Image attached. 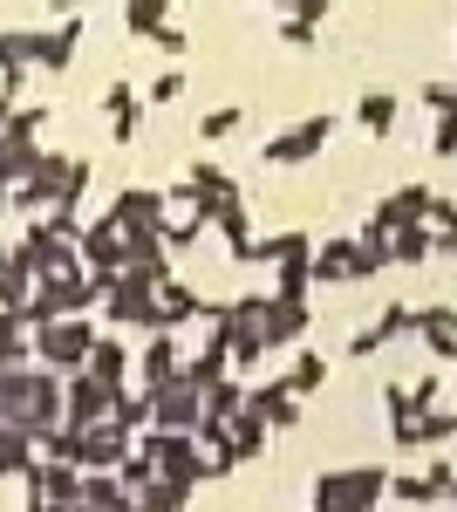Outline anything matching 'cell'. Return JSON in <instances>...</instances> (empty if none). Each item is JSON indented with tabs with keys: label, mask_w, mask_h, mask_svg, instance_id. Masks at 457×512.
Here are the masks:
<instances>
[{
	"label": "cell",
	"mask_w": 457,
	"mask_h": 512,
	"mask_svg": "<svg viewBox=\"0 0 457 512\" xmlns=\"http://www.w3.org/2000/svg\"><path fill=\"white\" fill-rule=\"evenodd\" d=\"M0 417H7V431H21V437H48V431H62V376L55 369H7L0 376Z\"/></svg>",
	"instance_id": "cell-1"
},
{
	"label": "cell",
	"mask_w": 457,
	"mask_h": 512,
	"mask_svg": "<svg viewBox=\"0 0 457 512\" xmlns=\"http://www.w3.org/2000/svg\"><path fill=\"white\" fill-rule=\"evenodd\" d=\"M389 492V465H348V472L314 478V506L307 512H376Z\"/></svg>",
	"instance_id": "cell-2"
},
{
	"label": "cell",
	"mask_w": 457,
	"mask_h": 512,
	"mask_svg": "<svg viewBox=\"0 0 457 512\" xmlns=\"http://www.w3.org/2000/svg\"><path fill=\"white\" fill-rule=\"evenodd\" d=\"M96 301H103V287H96L89 274H41L21 315H28V328H48V321L82 315V308H96Z\"/></svg>",
	"instance_id": "cell-3"
},
{
	"label": "cell",
	"mask_w": 457,
	"mask_h": 512,
	"mask_svg": "<svg viewBox=\"0 0 457 512\" xmlns=\"http://www.w3.org/2000/svg\"><path fill=\"white\" fill-rule=\"evenodd\" d=\"M89 349H96V328H89L82 315H62V321H48V328H35V362L55 369V376L89 369Z\"/></svg>",
	"instance_id": "cell-4"
},
{
	"label": "cell",
	"mask_w": 457,
	"mask_h": 512,
	"mask_svg": "<svg viewBox=\"0 0 457 512\" xmlns=\"http://www.w3.org/2000/svg\"><path fill=\"white\" fill-rule=\"evenodd\" d=\"M110 410H116V390L103 376H89V369L62 376V431H96V424H110Z\"/></svg>",
	"instance_id": "cell-5"
},
{
	"label": "cell",
	"mask_w": 457,
	"mask_h": 512,
	"mask_svg": "<svg viewBox=\"0 0 457 512\" xmlns=\"http://www.w3.org/2000/svg\"><path fill=\"white\" fill-rule=\"evenodd\" d=\"M137 451L157 465V478H171V485H198L205 478V451H198V437H178V431H144L137 437Z\"/></svg>",
	"instance_id": "cell-6"
},
{
	"label": "cell",
	"mask_w": 457,
	"mask_h": 512,
	"mask_svg": "<svg viewBox=\"0 0 457 512\" xmlns=\"http://www.w3.org/2000/svg\"><path fill=\"white\" fill-rule=\"evenodd\" d=\"M151 396V431H178V437H198V417H205V396L191 390L185 376L178 383H157Z\"/></svg>",
	"instance_id": "cell-7"
},
{
	"label": "cell",
	"mask_w": 457,
	"mask_h": 512,
	"mask_svg": "<svg viewBox=\"0 0 457 512\" xmlns=\"http://www.w3.org/2000/svg\"><path fill=\"white\" fill-rule=\"evenodd\" d=\"M328 137H335V117H301L294 130H280V137H267L260 144V158L267 164H307L328 151Z\"/></svg>",
	"instance_id": "cell-8"
},
{
	"label": "cell",
	"mask_w": 457,
	"mask_h": 512,
	"mask_svg": "<svg viewBox=\"0 0 457 512\" xmlns=\"http://www.w3.org/2000/svg\"><path fill=\"white\" fill-rule=\"evenodd\" d=\"M123 226H116L110 212L96 219V226H82V239H76V260H82V274H96V280H110V274H123Z\"/></svg>",
	"instance_id": "cell-9"
},
{
	"label": "cell",
	"mask_w": 457,
	"mask_h": 512,
	"mask_svg": "<svg viewBox=\"0 0 457 512\" xmlns=\"http://www.w3.org/2000/svg\"><path fill=\"white\" fill-rule=\"evenodd\" d=\"M164 205H171V198L157 192V185H123L116 205H110V219L123 233H164Z\"/></svg>",
	"instance_id": "cell-10"
},
{
	"label": "cell",
	"mask_w": 457,
	"mask_h": 512,
	"mask_svg": "<svg viewBox=\"0 0 457 512\" xmlns=\"http://www.w3.org/2000/svg\"><path fill=\"white\" fill-rule=\"evenodd\" d=\"M410 328H417V308H410V301H389V308H382V315L369 321V328H362V335H355V342H348V355H355V362H362V355L389 349V342H396V335H410Z\"/></svg>",
	"instance_id": "cell-11"
},
{
	"label": "cell",
	"mask_w": 457,
	"mask_h": 512,
	"mask_svg": "<svg viewBox=\"0 0 457 512\" xmlns=\"http://www.w3.org/2000/svg\"><path fill=\"white\" fill-rule=\"evenodd\" d=\"M62 178H69V158L41 144L35 178H28V185H14V205H28V212H35V205H48V212H55V198H62Z\"/></svg>",
	"instance_id": "cell-12"
},
{
	"label": "cell",
	"mask_w": 457,
	"mask_h": 512,
	"mask_svg": "<svg viewBox=\"0 0 457 512\" xmlns=\"http://www.w3.org/2000/svg\"><path fill=\"white\" fill-rule=\"evenodd\" d=\"M103 110H110V137L116 144H137V130H144V89H130V82L116 76L103 89Z\"/></svg>",
	"instance_id": "cell-13"
},
{
	"label": "cell",
	"mask_w": 457,
	"mask_h": 512,
	"mask_svg": "<svg viewBox=\"0 0 457 512\" xmlns=\"http://www.w3.org/2000/svg\"><path fill=\"white\" fill-rule=\"evenodd\" d=\"M246 410H253L267 431H294V424H301V396L287 390V383H260V390H246Z\"/></svg>",
	"instance_id": "cell-14"
},
{
	"label": "cell",
	"mask_w": 457,
	"mask_h": 512,
	"mask_svg": "<svg viewBox=\"0 0 457 512\" xmlns=\"http://www.w3.org/2000/svg\"><path fill=\"white\" fill-rule=\"evenodd\" d=\"M130 444H137V437L123 431V424H96V431H82V472H116V465L130 458Z\"/></svg>",
	"instance_id": "cell-15"
},
{
	"label": "cell",
	"mask_w": 457,
	"mask_h": 512,
	"mask_svg": "<svg viewBox=\"0 0 457 512\" xmlns=\"http://www.w3.org/2000/svg\"><path fill=\"white\" fill-rule=\"evenodd\" d=\"M76 41H82V21L35 28V69H41V76H62V69H69V55H76Z\"/></svg>",
	"instance_id": "cell-16"
},
{
	"label": "cell",
	"mask_w": 457,
	"mask_h": 512,
	"mask_svg": "<svg viewBox=\"0 0 457 512\" xmlns=\"http://www.w3.org/2000/svg\"><path fill=\"white\" fill-rule=\"evenodd\" d=\"M396 451H417V444H451L457 437V410H423L417 424H389Z\"/></svg>",
	"instance_id": "cell-17"
},
{
	"label": "cell",
	"mask_w": 457,
	"mask_h": 512,
	"mask_svg": "<svg viewBox=\"0 0 457 512\" xmlns=\"http://www.w3.org/2000/svg\"><path fill=\"white\" fill-rule=\"evenodd\" d=\"M198 308H205V301H198V287L164 280V287H157V335H178L185 321H198Z\"/></svg>",
	"instance_id": "cell-18"
},
{
	"label": "cell",
	"mask_w": 457,
	"mask_h": 512,
	"mask_svg": "<svg viewBox=\"0 0 457 512\" xmlns=\"http://www.w3.org/2000/svg\"><path fill=\"white\" fill-rule=\"evenodd\" d=\"M260 328H267V349H294V342L307 335V301H273V294H267Z\"/></svg>",
	"instance_id": "cell-19"
},
{
	"label": "cell",
	"mask_w": 457,
	"mask_h": 512,
	"mask_svg": "<svg viewBox=\"0 0 457 512\" xmlns=\"http://www.w3.org/2000/svg\"><path fill=\"white\" fill-rule=\"evenodd\" d=\"M137 362H144V383H178V376H185V349H178V335H151V349L137 355Z\"/></svg>",
	"instance_id": "cell-20"
},
{
	"label": "cell",
	"mask_w": 457,
	"mask_h": 512,
	"mask_svg": "<svg viewBox=\"0 0 457 512\" xmlns=\"http://www.w3.org/2000/svg\"><path fill=\"white\" fill-rule=\"evenodd\" d=\"M389 260H396V267H423V260H437V233H430V226H396V233H389Z\"/></svg>",
	"instance_id": "cell-21"
},
{
	"label": "cell",
	"mask_w": 457,
	"mask_h": 512,
	"mask_svg": "<svg viewBox=\"0 0 457 512\" xmlns=\"http://www.w3.org/2000/svg\"><path fill=\"white\" fill-rule=\"evenodd\" d=\"M35 362V328L28 315H0V369H28Z\"/></svg>",
	"instance_id": "cell-22"
},
{
	"label": "cell",
	"mask_w": 457,
	"mask_h": 512,
	"mask_svg": "<svg viewBox=\"0 0 457 512\" xmlns=\"http://www.w3.org/2000/svg\"><path fill=\"white\" fill-rule=\"evenodd\" d=\"M89 376H103L110 390H123V376H130V349H123L116 335H96V349H89Z\"/></svg>",
	"instance_id": "cell-23"
},
{
	"label": "cell",
	"mask_w": 457,
	"mask_h": 512,
	"mask_svg": "<svg viewBox=\"0 0 457 512\" xmlns=\"http://www.w3.org/2000/svg\"><path fill=\"white\" fill-rule=\"evenodd\" d=\"M28 294H35V267H28V260H7V267H0V315H21Z\"/></svg>",
	"instance_id": "cell-24"
},
{
	"label": "cell",
	"mask_w": 457,
	"mask_h": 512,
	"mask_svg": "<svg viewBox=\"0 0 457 512\" xmlns=\"http://www.w3.org/2000/svg\"><path fill=\"white\" fill-rule=\"evenodd\" d=\"M280 383H287L294 396H314L321 383H328V355H321V349H301L294 362H287V376H280Z\"/></svg>",
	"instance_id": "cell-25"
},
{
	"label": "cell",
	"mask_w": 457,
	"mask_h": 512,
	"mask_svg": "<svg viewBox=\"0 0 457 512\" xmlns=\"http://www.w3.org/2000/svg\"><path fill=\"white\" fill-rule=\"evenodd\" d=\"M396 110H403V103H396L389 89H369V96L355 103V123H362L369 137H389V130H396Z\"/></svg>",
	"instance_id": "cell-26"
},
{
	"label": "cell",
	"mask_w": 457,
	"mask_h": 512,
	"mask_svg": "<svg viewBox=\"0 0 457 512\" xmlns=\"http://www.w3.org/2000/svg\"><path fill=\"white\" fill-rule=\"evenodd\" d=\"M239 410H246V383H232V376H226V383L205 390V417H198V424H219V431H226Z\"/></svg>",
	"instance_id": "cell-27"
},
{
	"label": "cell",
	"mask_w": 457,
	"mask_h": 512,
	"mask_svg": "<svg viewBox=\"0 0 457 512\" xmlns=\"http://www.w3.org/2000/svg\"><path fill=\"white\" fill-rule=\"evenodd\" d=\"M226 444H232V458H260V451H267V424H260L253 410H239L226 424ZM226 444H219V451H226Z\"/></svg>",
	"instance_id": "cell-28"
},
{
	"label": "cell",
	"mask_w": 457,
	"mask_h": 512,
	"mask_svg": "<svg viewBox=\"0 0 457 512\" xmlns=\"http://www.w3.org/2000/svg\"><path fill=\"white\" fill-rule=\"evenodd\" d=\"M28 472H35V437L0 431V485H7V478H28Z\"/></svg>",
	"instance_id": "cell-29"
},
{
	"label": "cell",
	"mask_w": 457,
	"mask_h": 512,
	"mask_svg": "<svg viewBox=\"0 0 457 512\" xmlns=\"http://www.w3.org/2000/svg\"><path fill=\"white\" fill-rule=\"evenodd\" d=\"M314 280H342L355 274V239H328V246H314V267H307Z\"/></svg>",
	"instance_id": "cell-30"
},
{
	"label": "cell",
	"mask_w": 457,
	"mask_h": 512,
	"mask_svg": "<svg viewBox=\"0 0 457 512\" xmlns=\"http://www.w3.org/2000/svg\"><path fill=\"white\" fill-rule=\"evenodd\" d=\"M191 485H171V478H157V485H144V492H130V506L137 512H185Z\"/></svg>",
	"instance_id": "cell-31"
},
{
	"label": "cell",
	"mask_w": 457,
	"mask_h": 512,
	"mask_svg": "<svg viewBox=\"0 0 457 512\" xmlns=\"http://www.w3.org/2000/svg\"><path fill=\"white\" fill-rule=\"evenodd\" d=\"M123 21H130V35L151 41L157 28H171V0H123Z\"/></svg>",
	"instance_id": "cell-32"
},
{
	"label": "cell",
	"mask_w": 457,
	"mask_h": 512,
	"mask_svg": "<svg viewBox=\"0 0 457 512\" xmlns=\"http://www.w3.org/2000/svg\"><path fill=\"white\" fill-rule=\"evenodd\" d=\"M389 499H403V506H437L444 492H437L423 472H389Z\"/></svg>",
	"instance_id": "cell-33"
},
{
	"label": "cell",
	"mask_w": 457,
	"mask_h": 512,
	"mask_svg": "<svg viewBox=\"0 0 457 512\" xmlns=\"http://www.w3.org/2000/svg\"><path fill=\"white\" fill-rule=\"evenodd\" d=\"M417 335H423V349H430V342H444V335H457V301L417 308Z\"/></svg>",
	"instance_id": "cell-34"
},
{
	"label": "cell",
	"mask_w": 457,
	"mask_h": 512,
	"mask_svg": "<svg viewBox=\"0 0 457 512\" xmlns=\"http://www.w3.org/2000/svg\"><path fill=\"white\" fill-rule=\"evenodd\" d=\"M89 158H69V178H62V198H55V212H76L82 219V198H89Z\"/></svg>",
	"instance_id": "cell-35"
},
{
	"label": "cell",
	"mask_w": 457,
	"mask_h": 512,
	"mask_svg": "<svg viewBox=\"0 0 457 512\" xmlns=\"http://www.w3.org/2000/svg\"><path fill=\"white\" fill-rule=\"evenodd\" d=\"M239 123H246V110H239V103H226V110H205V117H198V137H205V144H226Z\"/></svg>",
	"instance_id": "cell-36"
},
{
	"label": "cell",
	"mask_w": 457,
	"mask_h": 512,
	"mask_svg": "<svg viewBox=\"0 0 457 512\" xmlns=\"http://www.w3.org/2000/svg\"><path fill=\"white\" fill-rule=\"evenodd\" d=\"M198 233H205V212H185V219H178V226H171V219H164V253H191V246H198Z\"/></svg>",
	"instance_id": "cell-37"
},
{
	"label": "cell",
	"mask_w": 457,
	"mask_h": 512,
	"mask_svg": "<svg viewBox=\"0 0 457 512\" xmlns=\"http://www.w3.org/2000/svg\"><path fill=\"white\" fill-rule=\"evenodd\" d=\"M110 424H123V431L137 437L144 424H151V396H130V390H116V410H110Z\"/></svg>",
	"instance_id": "cell-38"
},
{
	"label": "cell",
	"mask_w": 457,
	"mask_h": 512,
	"mask_svg": "<svg viewBox=\"0 0 457 512\" xmlns=\"http://www.w3.org/2000/svg\"><path fill=\"white\" fill-rule=\"evenodd\" d=\"M14 62L35 69V28H0V69H14Z\"/></svg>",
	"instance_id": "cell-39"
},
{
	"label": "cell",
	"mask_w": 457,
	"mask_h": 512,
	"mask_svg": "<svg viewBox=\"0 0 457 512\" xmlns=\"http://www.w3.org/2000/svg\"><path fill=\"white\" fill-rule=\"evenodd\" d=\"M116 478H123V492H144V485H157V465L137 451V444H130V458L116 465Z\"/></svg>",
	"instance_id": "cell-40"
},
{
	"label": "cell",
	"mask_w": 457,
	"mask_h": 512,
	"mask_svg": "<svg viewBox=\"0 0 457 512\" xmlns=\"http://www.w3.org/2000/svg\"><path fill=\"white\" fill-rule=\"evenodd\" d=\"M41 130H48V110H14L0 137H35V144H41Z\"/></svg>",
	"instance_id": "cell-41"
},
{
	"label": "cell",
	"mask_w": 457,
	"mask_h": 512,
	"mask_svg": "<svg viewBox=\"0 0 457 512\" xmlns=\"http://www.w3.org/2000/svg\"><path fill=\"white\" fill-rule=\"evenodd\" d=\"M178 96H185V76H178V69L151 76V89H144V103H178Z\"/></svg>",
	"instance_id": "cell-42"
},
{
	"label": "cell",
	"mask_w": 457,
	"mask_h": 512,
	"mask_svg": "<svg viewBox=\"0 0 457 512\" xmlns=\"http://www.w3.org/2000/svg\"><path fill=\"white\" fill-rule=\"evenodd\" d=\"M280 41H287V48H314V41H321V28H314V21H301V14H287V21H280Z\"/></svg>",
	"instance_id": "cell-43"
},
{
	"label": "cell",
	"mask_w": 457,
	"mask_h": 512,
	"mask_svg": "<svg viewBox=\"0 0 457 512\" xmlns=\"http://www.w3.org/2000/svg\"><path fill=\"white\" fill-rule=\"evenodd\" d=\"M430 151H437V158H457V110H451V117H437V137H430Z\"/></svg>",
	"instance_id": "cell-44"
},
{
	"label": "cell",
	"mask_w": 457,
	"mask_h": 512,
	"mask_svg": "<svg viewBox=\"0 0 457 512\" xmlns=\"http://www.w3.org/2000/svg\"><path fill=\"white\" fill-rule=\"evenodd\" d=\"M423 103H430L437 117H451V110H457V89H451V82H423Z\"/></svg>",
	"instance_id": "cell-45"
},
{
	"label": "cell",
	"mask_w": 457,
	"mask_h": 512,
	"mask_svg": "<svg viewBox=\"0 0 457 512\" xmlns=\"http://www.w3.org/2000/svg\"><path fill=\"white\" fill-rule=\"evenodd\" d=\"M157 48H164V55H171V62H178V55H185V28H157Z\"/></svg>",
	"instance_id": "cell-46"
},
{
	"label": "cell",
	"mask_w": 457,
	"mask_h": 512,
	"mask_svg": "<svg viewBox=\"0 0 457 512\" xmlns=\"http://www.w3.org/2000/svg\"><path fill=\"white\" fill-rule=\"evenodd\" d=\"M423 478H430V485H437V492H444V499H451V465H444V458H430V472H423Z\"/></svg>",
	"instance_id": "cell-47"
},
{
	"label": "cell",
	"mask_w": 457,
	"mask_h": 512,
	"mask_svg": "<svg viewBox=\"0 0 457 512\" xmlns=\"http://www.w3.org/2000/svg\"><path fill=\"white\" fill-rule=\"evenodd\" d=\"M410 396H417V410H430V403H437V376H423V383H410Z\"/></svg>",
	"instance_id": "cell-48"
},
{
	"label": "cell",
	"mask_w": 457,
	"mask_h": 512,
	"mask_svg": "<svg viewBox=\"0 0 457 512\" xmlns=\"http://www.w3.org/2000/svg\"><path fill=\"white\" fill-rule=\"evenodd\" d=\"M328 7H335V0H301V7H294V14H301V21H314V28H321V14H328Z\"/></svg>",
	"instance_id": "cell-49"
},
{
	"label": "cell",
	"mask_w": 457,
	"mask_h": 512,
	"mask_svg": "<svg viewBox=\"0 0 457 512\" xmlns=\"http://www.w3.org/2000/svg\"><path fill=\"white\" fill-rule=\"evenodd\" d=\"M437 253H444V260H457V233H437Z\"/></svg>",
	"instance_id": "cell-50"
},
{
	"label": "cell",
	"mask_w": 457,
	"mask_h": 512,
	"mask_svg": "<svg viewBox=\"0 0 457 512\" xmlns=\"http://www.w3.org/2000/svg\"><path fill=\"white\" fill-rule=\"evenodd\" d=\"M48 7H55V14H69V7H82V0H48Z\"/></svg>",
	"instance_id": "cell-51"
},
{
	"label": "cell",
	"mask_w": 457,
	"mask_h": 512,
	"mask_svg": "<svg viewBox=\"0 0 457 512\" xmlns=\"http://www.w3.org/2000/svg\"><path fill=\"white\" fill-rule=\"evenodd\" d=\"M62 512H89V506H82V499H76V506H62Z\"/></svg>",
	"instance_id": "cell-52"
},
{
	"label": "cell",
	"mask_w": 457,
	"mask_h": 512,
	"mask_svg": "<svg viewBox=\"0 0 457 512\" xmlns=\"http://www.w3.org/2000/svg\"><path fill=\"white\" fill-rule=\"evenodd\" d=\"M280 7H287V14H294V7H301V0H280Z\"/></svg>",
	"instance_id": "cell-53"
},
{
	"label": "cell",
	"mask_w": 457,
	"mask_h": 512,
	"mask_svg": "<svg viewBox=\"0 0 457 512\" xmlns=\"http://www.w3.org/2000/svg\"><path fill=\"white\" fill-rule=\"evenodd\" d=\"M451 499H457V478H451Z\"/></svg>",
	"instance_id": "cell-54"
},
{
	"label": "cell",
	"mask_w": 457,
	"mask_h": 512,
	"mask_svg": "<svg viewBox=\"0 0 457 512\" xmlns=\"http://www.w3.org/2000/svg\"><path fill=\"white\" fill-rule=\"evenodd\" d=\"M0 431H7V417H0Z\"/></svg>",
	"instance_id": "cell-55"
},
{
	"label": "cell",
	"mask_w": 457,
	"mask_h": 512,
	"mask_svg": "<svg viewBox=\"0 0 457 512\" xmlns=\"http://www.w3.org/2000/svg\"><path fill=\"white\" fill-rule=\"evenodd\" d=\"M0 376H7V369H0Z\"/></svg>",
	"instance_id": "cell-56"
},
{
	"label": "cell",
	"mask_w": 457,
	"mask_h": 512,
	"mask_svg": "<svg viewBox=\"0 0 457 512\" xmlns=\"http://www.w3.org/2000/svg\"><path fill=\"white\" fill-rule=\"evenodd\" d=\"M451 369H457V362H451Z\"/></svg>",
	"instance_id": "cell-57"
}]
</instances>
